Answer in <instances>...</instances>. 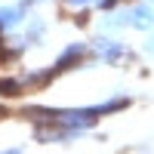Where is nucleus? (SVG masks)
Listing matches in <instances>:
<instances>
[{
  "label": "nucleus",
  "mask_w": 154,
  "mask_h": 154,
  "mask_svg": "<svg viewBox=\"0 0 154 154\" xmlns=\"http://www.w3.org/2000/svg\"><path fill=\"white\" fill-rule=\"evenodd\" d=\"M12 154H16V151H12Z\"/></svg>",
  "instance_id": "f257e3e1"
}]
</instances>
